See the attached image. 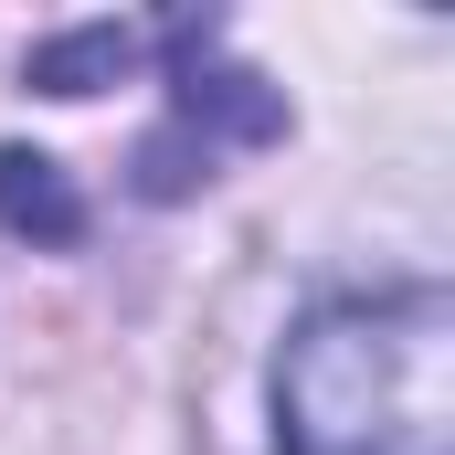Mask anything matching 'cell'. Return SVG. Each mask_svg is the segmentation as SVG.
<instances>
[{"label": "cell", "instance_id": "obj_1", "mask_svg": "<svg viewBox=\"0 0 455 455\" xmlns=\"http://www.w3.org/2000/svg\"><path fill=\"white\" fill-rule=\"evenodd\" d=\"M286 455H435L445 445V297H349L318 307L275 371Z\"/></svg>", "mask_w": 455, "mask_h": 455}, {"label": "cell", "instance_id": "obj_4", "mask_svg": "<svg viewBox=\"0 0 455 455\" xmlns=\"http://www.w3.org/2000/svg\"><path fill=\"white\" fill-rule=\"evenodd\" d=\"M127 53H138V32H116V21H96V32L53 43V53H43L32 75H43L53 96H96V75H107V64H127Z\"/></svg>", "mask_w": 455, "mask_h": 455}, {"label": "cell", "instance_id": "obj_3", "mask_svg": "<svg viewBox=\"0 0 455 455\" xmlns=\"http://www.w3.org/2000/svg\"><path fill=\"white\" fill-rule=\"evenodd\" d=\"M0 223H11V233H43V243H75L85 212H75V191H64V170H53V159L0 148Z\"/></svg>", "mask_w": 455, "mask_h": 455}, {"label": "cell", "instance_id": "obj_2", "mask_svg": "<svg viewBox=\"0 0 455 455\" xmlns=\"http://www.w3.org/2000/svg\"><path fill=\"white\" fill-rule=\"evenodd\" d=\"M202 32L212 21H180V85H170V138H148V159H138V191H180L191 170H212L223 159V138H275L286 107L254 85V75H202Z\"/></svg>", "mask_w": 455, "mask_h": 455}]
</instances>
